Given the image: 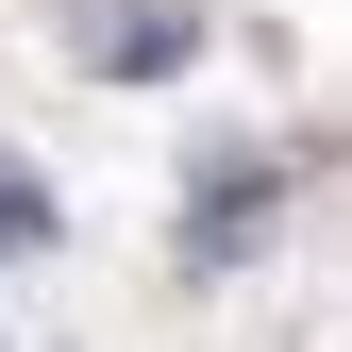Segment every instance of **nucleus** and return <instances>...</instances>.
Wrapping results in <instances>:
<instances>
[{"label": "nucleus", "mask_w": 352, "mask_h": 352, "mask_svg": "<svg viewBox=\"0 0 352 352\" xmlns=\"http://www.w3.org/2000/svg\"><path fill=\"white\" fill-rule=\"evenodd\" d=\"M0 252H51V185L34 168H0Z\"/></svg>", "instance_id": "7ed1b4c3"}, {"label": "nucleus", "mask_w": 352, "mask_h": 352, "mask_svg": "<svg viewBox=\"0 0 352 352\" xmlns=\"http://www.w3.org/2000/svg\"><path fill=\"white\" fill-rule=\"evenodd\" d=\"M185 51H201L185 0H84V67H101V84H168Z\"/></svg>", "instance_id": "f257e3e1"}, {"label": "nucleus", "mask_w": 352, "mask_h": 352, "mask_svg": "<svg viewBox=\"0 0 352 352\" xmlns=\"http://www.w3.org/2000/svg\"><path fill=\"white\" fill-rule=\"evenodd\" d=\"M269 218H285V168H269V151H235V168L201 185V235H185V252H201V269H235V252L269 235Z\"/></svg>", "instance_id": "f03ea898"}]
</instances>
